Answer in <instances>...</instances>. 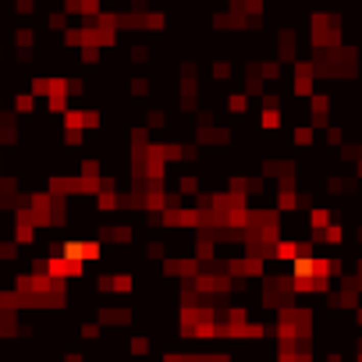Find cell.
I'll list each match as a JSON object with an SVG mask.
<instances>
[{
    "label": "cell",
    "instance_id": "1",
    "mask_svg": "<svg viewBox=\"0 0 362 362\" xmlns=\"http://www.w3.org/2000/svg\"><path fill=\"white\" fill-rule=\"evenodd\" d=\"M263 125H267V128H277V125H281V117H277L274 110H267V114H263Z\"/></svg>",
    "mask_w": 362,
    "mask_h": 362
}]
</instances>
